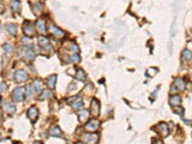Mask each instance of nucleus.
Returning a JSON list of instances; mask_svg holds the SVG:
<instances>
[{
  "instance_id": "1",
  "label": "nucleus",
  "mask_w": 192,
  "mask_h": 144,
  "mask_svg": "<svg viewBox=\"0 0 192 144\" xmlns=\"http://www.w3.org/2000/svg\"><path fill=\"white\" fill-rule=\"evenodd\" d=\"M25 99V88L22 87H17L13 91H12V100L15 102H22Z\"/></svg>"
},
{
  "instance_id": "2",
  "label": "nucleus",
  "mask_w": 192,
  "mask_h": 144,
  "mask_svg": "<svg viewBox=\"0 0 192 144\" xmlns=\"http://www.w3.org/2000/svg\"><path fill=\"white\" fill-rule=\"evenodd\" d=\"M82 142L84 144H97L99 142V134L95 132H90V133H85L82 137Z\"/></svg>"
},
{
  "instance_id": "3",
  "label": "nucleus",
  "mask_w": 192,
  "mask_h": 144,
  "mask_svg": "<svg viewBox=\"0 0 192 144\" xmlns=\"http://www.w3.org/2000/svg\"><path fill=\"white\" fill-rule=\"evenodd\" d=\"M35 31H36L35 25H34L31 22L25 21V22H24V25H23V33H24V35L28 36V37H33V36L35 35Z\"/></svg>"
},
{
  "instance_id": "4",
  "label": "nucleus",
  "mask_w": 192,
  "mask_h": 144,
  "mask_svg": "<svg viewBox=\"0 0 192 144\" xmlns=\"http://www.w3.org/2000/svg\"><path fill=\"white\" fill-rule=\"evenodd\" d=\"M100 125H101V122L95 118V119H91V120H89V121L86 122L85 130H86L88 132H96V131L100 128Z\"/></svg>"
},
{
  "instance_id": "5",
  "label": "nucleus",
  "mask_w": 192,
  "mask_h": 144,
  "mask_svg": "<svg viewBox=\"0 0 192 144\" xmlns=\"http://www.w3.org/2000/svg\"><path fill=\"white\" fill-rule=\"evenodd\" d=\"M155 131L161 136V137H167L169 134V127L166 122H159L155 126Z\"/></svg>"
},
{
  "instance_id": "6",
  "label": "nucleus",
  "mask_w": 192,
  "mask_h": 144,
  "mask_svg": "<svg viewBox=\"0 0 192 144\" xmlns=\"http://www.w3.org/2000/svg\"><path fill=\"white\" fill-rule=\"evenodd\" d=\"M49 31H51V34H53L55 37H58V39H63V37H65L66 36V33L64 31V30H61L60 28H58L57 25H54V24H51L49 25Z\"/></svg>"
},
{
  "instance_id": "7",
  "label": "nucleus",
  "mask_w": 192,
  "mask_h": 144,
  "mask_svg": "<svg viewBox=\"0 0 192 144\" xmlns=\"http://www.w3.org/2000/svg\"><path fill=\"white\" fill-rule=\"evenodd\" d=\"M28 79V73L24 71V70H18L16 71V73H15V81L17 83H24L27 82Z\"/></svg>"
},
{
  "instance_id": "8",
  "label": "nucleus",
  "mask_w": 192,
  "mask_h": 144,
  "mask_svg": "<svg viewBox=\"0 0 192 144\" xmlns=\"http://www.w3.org/2000/svg\"><path fill=\"white\" fill-rule=\"evenodd\" d=\"M90 113L94 115V117H97L100 114V102L99 100H91V103H90Z\"/></svg>"
},
{
  "instance_id": "9",
  "label": "nucleus",
  "mask_w": 192,
  "mask_h": 144,
  "mask_svg": "<svg viewBox=\"0 0 192 144\" xmlns=\"http://www.w3.org/2000/svg\"><path fill=\"white\" fill-rule=\"evenodd\" d=\"M35 28H36V30L39 31V33H41V34H46L47 33V24H46V21L43 19V18H39L37 21H36V23H35Z\"/></svg>"
},
{
  "instance_id": "10",
  "label": "nucleus",
  "mask_w": 192,
  "mask_h": 144,
  "mask_svg": "<svg viewBox=\"0 0 192 144\" xmlns=\"http://www.w3.org/2000/svg\"><path fill=\"white\" fill-rule=\"evenodd\" d=\"M27 115H28L29 120H31V122H35L36 119H37V117H39V109H37L35 106H31V107L28 109Z\"/></svg>"
},
{
  "instance_id": "11",
  "label": "nucleus",
  "mask_w": 192,
  "mask_h": 144,
  "mask_svg": "<svg viewBox=\"0 0 192 144\" xmlns=\"http://www.w3.org/2000/svg\"><path fill=\"white\" fill-rule=\"evenodd\" d=\"M23 56H24V59H25V60H28V61L34 60V58H35V52L33 50L31 46H29V47H25V48H24V50H23Z\"/></svg>"
},
{
  "instance_id": "12",
  "label": "nucleus",
  "mask_w": 192,
  "mask_h": 144,
  "mask_svg": "<svg viewBox=\"0 0 192 144\" xmlns=\"http://www.w3.org/2000/svg\"><path fill=\"white\" fill-rule=\"evenodd\" d=\"M37 42H39V45H40L41 47H43V48H46V49H51V50H52V47H51L49 40H48V37H46L45 35H40V36H39V39H37Z\"/></svg>"
},
{
  "instance_id": "13",
  "label": "nucleus",
  "mask_w": 192,
  "mask_h": 144,
  "mask_svg": "<svg viewBox=\"0 0 192 144\" xmlns=\"http://www.w3.org/2000/svg\"><path fill=\"white\" fill-rule=\"evenodd\" d=\"M33 90L37 94V95H40L42 91H43V84H42V82L40 81V79H37V81H35L34 83H33Z\"/></svg>"
},
{
  "instance_id": "14",
  "label": "nucleus",
  "mask_w": 192,
  "mask_h": 144,
  "mask_svg": "<svg viewBox=\"0 0 192 144\" xmlns=\"http://www.w3.org/2000/svg\"><path fill=\"white\" fill-rule=\"evenodd\" d=\"M89 115H90V112L88 109H80L78 111V118H79V121L80 122H85L88 119H89Z\"/></svg>"
},
{
  "instance_id": "15",
  "label": "nucleus",
  "mask_w": 192,
  "mask_h": 144,
  "mask_svg": "<svg viewBox=\"0 0 192 144\" xmlns=\"http://www.w3.org/2000/svg\"><path fill=\"white\" fill-rule=\"evenodd\" d=\"M57 79H58L57 75H52V76H49V77L47 78V85H48V88H49L51 90H53V89L55 88V85H57Z\"/></svg>"
},
{
  "instance_id": "16",
  "label": "nucleus",
  "mask_w": 192,
  "mask_h": 144,
  "mask_svg": "<svg viewBox=\"0 0 192 144\" xmlns=\"http://www.w3.org/2000/svg\"><path fill=\"white\" fill-rule=\"evenodd\" d=\"M173 85H175V87H176V89H178V90H180V91L185 90V88H186V84H185V82H184V79H182V78H175V79H174V84H173Z\"/></svg>"
},
{
  "instance_id": "17",
  "label": "nucleus",
  "mask_w": 192,
  "mask_h": 144,
  "mask_svg": "<svg viewBox=\"0 0 192 144\" xmlns=\"http://www.w3.org/2000/svg\"><path fill=\"white\" fill-rule=\"evenodd\" d=\"M169 103L173 107H178V106L181 105V97L179 95H172L170 99H169Z\"/></svg>"
},
{
  "instance_id": "18",
  "label": "nucleus",
  "mask_w": 192,
  "mask_h": 144,
  "mask_svg": "<svg viewBox=\"0 0 192 144\" xmlns=\"http://www.w3.org/2000/svg\"><path fill=\"white\" fill-rule=\"evenodd\" d=\"M49 134H51V136H54V137H61V136H63V132H61V130H60L59 126H53V127H51V130H49Z\"/></svg>"
},
{
  "instance_id": "19",
  "label": "nucleus",
  "mask_w": 192,
  "mask_h": 144,
  "mask_svg": "<svg viewBox=\"0 0 192 144\" xmlns=\"http://www.w3.org/2000/svg\"><path fill=\"white\" fill-rule=\"evenodd\" d=\"M5 111L9 113V114H13L16 112V105L11 101H9L6 105H5Z\"/></svg>"
},
{
  "instance_id": "20",
  "label": "nucleus",
  "mask_w": 192,
  "mask_h": 144,
  "mask_svg": "<svg viewBox=\"0 0 192 144\" xmlns=\"http://www.w3.org/2000/svg\"><path fill=\"white\" fill-rule=\"evenodd\" d=\"M11 9L16 13L21 11V1H19V0H12V1H11Z\"/></svg>"
},
{
  "instance_id": "21",
  "label": "nucleus",
  "mask_w": 192,
  "mask_h": 144,
  "mask_svg": "<svg viewBox=\"0 0 192 144\" xmlns=\"http://www.w3.org/2000/svg\"><path fill=\"white\" fill-rule=\"evenodd\" d=\"M6 30L9 31V34L16 35L17 34V25L13 23H9V24H6Z\"/></svg>"
},
{
  "instance_id": "22",
  "label": "nucleus",
  "mask_w": 192,
  "mask_h": 144,
  "mask_svg": "<svg viewBox=\"0 0 192 144\" xmlns=\"http://www.w3.org/2000/svg\"><path fill=\"white\" fill-rule=\"evenodd\" d=\"M74 77H76V79H78V81H82V82H84V81L86 79L85 72H84L83 70H78V71H77V73L74 75Z\"/></svg>"
},
{
  "instance_id": "23",
  "label": "nucleus",
  "mask_w": 192,
  "mask_h": 144,
  "mask_svg": "<svg viewBox=\"0 0 192 144\" xmlns=\"http://www.w3.org/2000/svg\"><path fill=\"white\" fill-rule=\"evenodd\" d=\"M33 12H34V15L40 16V15L42 13V5H41L40 3H37V4L33 5Z\"/></svg>"
},
{
  "instance_id": "24",
  "label": "nucleus",
  "mask_w": 192,
  "mask_h": 144,
  "mask_svg": "<svg viewBox=\"0 0 192 144\" xmlns=\"http://www.w3.org/2000/svg\"><path fill=\"white\" fill-rule=\"evenodd\" d=\"M71 106H72L73 109H79V108H82V107H83V101H82V99H80V97L77 99L76 101H73V102L71 103Z\"/></svg>"
},
{
  "instance_id": "25",
  "label": "nucleus",
  "mask_w": 192,
  "mask_h": 144,
  "mask_svg": "<svg viewBox=\"0 0 192 144\" xmlns=\"http://www.w3.org/2000/svg\"><path fill=\"white\" fill-rule=\"evenodd\" d=\"M181 55H182V59L185 60H192V50L190 49H184Z\"/></svg>"
},
{
  "instance_id": "26",
  "label": "nucleus",
  "mask_w": 192,
  "mask_h": 144,
  "mask_svg": "<svg viewBox=\"0 0 192 144\" xmlns=\"http://www.w3.org/2000/svg\"><path fill=\"white\" fill-rule=\"evenodd\" d=\"M3 48H4L5 53H7V54H11V53L13 52V49H15L12 43H5V45L3 46Z\"/></svg>"
},
{
  "instance_id": "27",
  "label": "nucleus",
  "mask_w": 192,
  "mask_h": 144,
  "mask_svg": "<svg viewBox=\"0 0 192 144\" xmlns=\"http://www.w3.org/2000/svg\"><path fill=\"white\" fill-rule=\"evenodd\" d=\"M51 96H52V91H51V90H43V91L40 94V99H41V100L49 99Z\"/></svg>"
},
{
  "instance_id": "28",
  "label": "nucleus",
  "mask_w": 192,
  "mask_h": 144,
  "mask_svg": "<svg viewBox=\"0 0 192 144\" xmlns=\"http://www.w3.org/2000/svg\"><path fill=\"white\" fill-rule=\"evenodd\" d=\"M70 61L78 64V62L80 61V56H79V54H78V53H76V54H71V56H70Z\"/></svg>"
},
{
  "instance_id": "29",
  "label": "nucleus",
  "mask_w": 192,
  "mask_h": 144,
  "mask_svg": "<svg viewBox=\"0 0 192 144\" xmlns=\"http://www.w3.org/2000/svg\"><path fill=\"white\" fill-rule=\"evenodd\" d=\"M31 95H33V87L27 85L25 87V97H31Z\"/></svg>"
},
{
  "instance_id": "30",
  "label": "nucleus",
  "mask_w": 192,
  "mask_h": 144,
  "mask_svg": "<svg viewBox=\"0 0 192 144\" xmlns=\"http://www.w3.org/2000/svg\"><path fill=\"white\" fill-rule=\"evenodd\" d=\"M156 72H157V68H153V67H150V68H148V71H147V75H148L149 77H153V76H155V75H156Z\"/></svg>"
},
{
  "instance_id": "31",
  "label": "nucleus",
  "mask_w": 192,
  "mask_h": 144,
  "mask_svg": "<svg viewBox=\"0 0 192 144\" xmlns=\"http://www.w3.org/2000/svg\"><path fill=\"white\" fill-rule=\"evenodd\" d=\"M22 42L25 45V47H29V46H31V39H30V37H28V36H25V37L22 40Z\"/></svg>"
},
{
  "instance_id": "32",
  "label": "nucleus",
  "mask_w": 192,
  "mask_h": 144,
  "mask_svg": "<svg viewBox=\"0 0 192 144\" xmlns=\"http://www.w3.org/2000/svg\"><path fill=\"white\" fill-rule=\"evenodd\" d=\"M7 90V84L5 82H1L0 83V93H5Z\"/></svg>"
},
{
  "instance_id": "33",
  "label": "nucleus",
  "mask_w": 192,
  "mask_h": 144,
  "mask_svg": "<svg viewBox=\"0 0 192 144\" xmlns=\"http://www.w3.org/2000/svg\"><path fill=\"white\" fill-rule=\"evenodd\" d=\"M175 113H178V114L182 115V114H184V108H180V107L178 106V107H176V109H175Z\"/></svg>"
},
{
  "instance_id": "34",
  "label": "nucleus",
  "mask_w": 192,
  "mask_h": 144,
  "mask_svg": "<svg viewBox=\"0 0 192 144\" xmlns=\"http://www.w3.org/2000/svg\"><path fill=\"white\" fill-rule=\"evenodd\" d=\"M170 93H172L173 95H175V94L178 93V89H176L175 85H172V87H170Z\"/></svg>"
},
{
  "instance_id": "35",
  "label": "nucleus",
  "mask_w": 192,
  "mask_h": 144,
  "mask_svg": "<svg viewBox=\"0 0 192 144\" xmlns=\"http://www.w3.org/2000/svg\"><path fill=\"white\" fill-rule=\"evenodd\" d=\"M4 9H5V7H4V5H3V3H1V1H0V13H3V12H4Z\"/></svg>"
},
{
  "instance_id": "36",
  "label": "nucleus",
  "mask_w": 192,
  "mask_h": 144,
  "mask_svg": "<svg viewBox=\"0 0 192 144\" xmlns=\"http://www.w3.org/2000/svg\"><path fill=\"white\" fill-rule=\"evenodd\" d=\"M153 144H163V142H161L160 139H155V140L153 142Z\"/></svg>"
},
{
  "instance_id": "37",
  "label": "nucleus",
  "mask_w": 192,
  "mask_h": 144,
  "mask_svg": "<svg viewBox=\"0 0 192 144\" xmlns=\"http://www.w3.org/2000/svg\"><path fill=\"white\" fill-rule=\"evenodd\" d=\"M184 121H185V122H186V124H188V125H192V121H188V120H187V119H185V120H184Z\"/></svg>"
},
{
  "instance_id": "38",
  "label": "nucleus",
  "mask_w": 192,
  "mask_h": 144,
  "mask_svg": "<svg viewBox=\"0 0 192 144\" xmlns=\"http://www.w3.org/2000/svg\"><path fill=\"white\" fill-rule=\"evenodd\" d=\"M13 144H22V143H19V142H13Z\"/></svg>"
},
{
  "instance_id": "39",
  "label": "nucleus",
  "mask_w": 192,
  "mask_h": 144,
  "mask_svg": "<svg viewBox=\"0 0 192 144\" xmlns=\"http://www.w3.org/2000/svg\"><path fill=\"white\" fill-rule=\"evenodd\" d=\"M34 144H42V143H41V142H35Z\"/></svg>"
},
{
  "instance_id": "40",
  "label": "nucleus",
  "mask_w": 192,
  "mask_h": 144,
  "mask_svg": "<svg viewBox=\"0 0 192 144\" xmlns=\"http://www.w3.org/2000/svg\"><path fill=\"white\" fill-rule=\"evenodd\" d=\"M1 119H3V117H1V114H0V121H1Z\"/></svg>"
},
{
  "instance_id": "41",
  "label": "nucleus",
  "mask_w": 192,
  "mask_h": 144,
  "mask_svg": "<svg viewBox=\"0 0 192 144\" xmlns=\"http://www.w3.org/2000/svg\"><path fill=\"white\" fill-rule=\"evenodd\" d=\"M0 30H1V24H0Z\"/></svg>"
},
{
  "instance_id": "42",
  "label": "nucleus",
  "mask_w": 192,
  "mask_h": 144,
  "mask_svg": "<svg viewBox=\"0 0 192 144\" xmlns=\"http://www.w3.org/2000/svg\"><path fill=\"white\" fill-rule=\"evenodd\" d=\"M0 140H1V136H0Z\"/></svg>"
}]
</instances>
